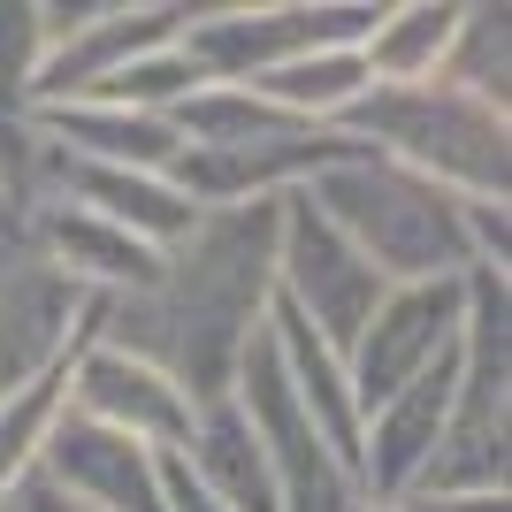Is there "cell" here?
Segmentation results:
<instances>
[{
    "label": "cell",
    "mask_w": 512,
    "mask_h": 512,
    "mask_svg": "<svg viewBox=\"0 0 512 512\" xmlns=\"http://www.w3.org/2000/svg\"><path fill=\"white\" fill-rule=\"evenodd\" d=\"M23 230L39 245V268H54L62 283H77L85 299H138V291L161 283V253H153V245L123 237L115 222L69 207V199H46Z\"/></svg>",
    "instance_id": "12"
},
{
    "label": "cell",
    "mask_w": 512,
    "mask_h": 512,
    "mask_svg": "<svg viewBox=\"0 0 512 512\" xmlns=\"http://www.w3.org/2000/svg\"><path fill=\"white\" fill-rule=\"evenodd\" d=\"M192 8H169V0H85V16L69 39H54L39 54V77H31V107H69L100 92L107 77H123L130 62H146L161 46H176Z\"/></svg>",
    "instance_id": "9"
},
{
    "label": "cell",
    "mask_w": 512,
    "mask_h": 512,
    "mask_svg": "<svg viewBox=\"0 0 512 512\" xmlns=\"http://www.w3.org/2000/svg\"><path fill=\"white\" fill-rule=\"evenodd\" d=\"M459 321H467V276L459 283H390L383 306L367 314V329L344 352V383L360 421L383 398H398L406 383H421L436 360L459 352Z\"/></svg>",
    "instance_id": "7"
},
{
    "label": "cell",
    "mask_w": 512,
    "mask_h": 512,
    "mask_svg": "<svg viewBox=\"0 0 512 512\" xmlns=\"http://www.w3.org/2000/svg\"><path fill=\"white\" fill-rule=\"evenodd\" d=\"M176 467L192 474L222 512H276L268 451H260V436L245 428V413H237L230 398H207V406L192 413V436L176 451Z\"/></svg>",
    "instance_id": "15"
},
{
    "label": "cell",
    "mask_w": 512,
    "mask_h": 512,
    "mask_svg": "<svg viewBox=\"0 0 512 512\" xmlns=\"http://www.w3.org/2000/svg\"><path fill=\"white\" fill-rule=\"evenodd\" d=\"M253 92H260L268 107H283L291 123H306V130H337L344 107L367 92V69H360V54H352V46H337V54H299V62H283V69H268V77H253Z\"/></svg>",
    "instance_id": "17"
},
{
    "label": "cell",
    "mask_w": 512,
    "mask_h": 512,
    "mask_svg": "<svg viewBox=\"0 0 512 512\" xmlns=\"http://www.w3.org/2000/svg\"><path fill=\"white\" fill-rule=\"evenodd\" d=\"M39 138L62 161H92V169H138V176H169L184 138L169 115H138V107H100V100H69V107H31Z\"/></svg>",
    "instance_id": "14"
},
{
    "label": "cell",
    "mask_w": 512,
    "mask_h": 512,
    "mask_svg": "<svg viewBox=\"0 0 512 512\" xmlns=\"http://www.w3.org/2000/svg\"><path fill=\"white\" fill-rule=\"evenodd\" d=\"M406 512H512V497H406Z\"/></svg>",
    "instance_id": "22"
},
{
    "label": "cell",
    "mask_w": 512,
    "mask_h": 512,
    "mask_svg": "<svg viewBox=\"0 0 512 512\" xmlns=\"http://www.w3.org/2000/svg\"><path fill=\"white\" fill-rule=\"evenodd\" d=\"M161 512H222L207 490H199L192 474L176 467V459H161Z\"/></svg>",
    "instance_id": "21"
},
{
    "label": "cell",
    "mask_w": 512,
    "mask_h": 512,
    "mask_svg": "<svg viewBox=\"0 0 512 512\" xmlns=\"http://www.w3.org/2000/svg\"><path fill=\"white\" fill-rule=\"evenodd\" d=\"M62 367H69V360H62ZM62 367H54V375H39V383H23L16 398H0V505L31 482L46 428L62 421Z\"/></svg>",
    "instance_id": "19"
},
{
    "label": "cell",
    "mask_w": 512,
    "mask_h": 512,
    "mask_svg": "<svg viewBox=\"0 0 512 512\" xmlns=\"http://www.w3.org/2000/svg\"><path fill=\"white\" fill-rule=\"evenodd\" d=\"M276 214L283 199L214 207L161 260V283L138 299H92V337L161 367L192 406L230 398L237 360L276 299Z\"/></svg>",
    "instance_id": "1"
},
{
    "label": "cell",
    "mask_w": 512,
    "mask_h": 512,
    "mask_svg": "<svg viewBox=\"0 0 512 512\" xmlns=\"http://www.w3.org/2000/svg\"><path fill=\"white\" fill-rule=\"evenodd\" d=\"M54 199H69V207L115 222L123 237L153 245L161 260L199 230V207H192V199L176 192L169 176H138V169H92V161H62V153H54Z\"/></svg>",
    "instance_id": "13"
},
{
    "label": "cell",
    "mask_w": 512,
    "mask_h": 512,
    "mask_svg": "<svg viewBox=\"0 0 512 512\" xmlns=\"http://www.w3.org/2000/svg\"><path fill=\"white\" fill-rule=\"evenodd\" d=\"M383 291L390 283L367 268L360 245H352L314 199L306 192L283 199V214H276V299L291 306L337 360L352 352V337L367 329V314L383 306Z\"/></svg>",
    "instance_id": "6"
},
{
    "label": "cell",
    "mask_w": 512,
    "mask_h": 512,
    "mask_svg": "<svg viewBox=\"0 0 512 512\" xmlns=\"http://www.w3.org/2000/svg\"><path fill=\"white\" fill-rule=\"evenodd\" d=\"M0 512H77V505H69V497H54V490H46V482H39V474H31V482H23V490L8 497V505H0Z\"/></svg>",
    "instance_id": "23"
},
{
    "label": "cell",
    "mask_w": 512,
    "mask_h": 512,
    "mask_svg": "<svg viewBox=\"0 0 512 512\" xmlns=\"http://www.w3.org/2000/svg\"><path fill=\"white\" fill-rule=\"evenodd\" d=\"M230 406L245 413V428H253L260 451H268V474H276V512H360V482H352V467L329 451V436L306 421L299 390H291V375H283V360H276L268 321L253 329L245 360H237Z\"/></svg>",
    "instance_id": "5"
},
{
    "label": "cell",
    "mask_w": 512,
    "mask_h": 512,
    "mask_svg": "<svg viewBox=\"0 0 512 512\" xmlns=\"http://www.w3.org/2000/svg\"><path fill=\"white\" fill-rule=\"evenodd\" d=\"M306 199L360 245V260L383 283H459L474 268L467 199L367 146H352L337 169H321Z\"/></svg>",
    "instance_id": "2"
},
{
    "label": "cell",
    "mask_w": 512,
    "mask_h": 512,
    "mask_svg": "<svg viewBox=\"0 0 512 512\" xmlns=\"http://www.w3.org/2000/svg\"><path fill=\"white\" fill-rule=\"evenodd\" d=\"M337 130L459 199H505L512 184V123L451 85H367Z\"/></svg>",
    "instance_id": "3"
},
{
    "label": "cell",
    "mask_w": 512,
    "mask_h": 512,
    "mask_svg": "<svg viewBox=\"0 0 512 512\" xmlns=\"http://www.w3.org/2000/svg\"><path fill=\"white\" fill-rule=\"evenodd\" d=\"M62 406L77 413V421H92V428H115L130 444H146L153 459H176L184 436H192V413H199L161 367L130 360V352H115V344H100V337H85L69 352Z\"/></svg>",
    "instance_id": "8"
},
{
    "label": "cell",
    "mask_w": 512,
    "mask_h": 512,
    "mask_svg": "<svg viewBox=\"0 0 512 512\" xmlns=\"http://www.w3.org/2000/svg\"><path fill=\"white\" fill-rule=\"evenodd\" d=\"M451 31H459V0H398V8H375L352 54H360L367 85H436Z\"/></svg>",
    "instance_id": "16"
},
{
    "label": "cell",
    "mask_w": 512,
    "mask_h": 512,
    "mask_svg": "<svg viewBox=\"0 0 512 512\" xmlns=\"http://www.w3.org/2000/svg\"><path fill=\"white\" fill-rule=\"evenodd\" d=\"M31 77H39V23L31 8H0V115H31Z\"/></svg>",
    "instance_id": "20"
},
{
    "label": "cell",
    "mask_w": 512,
    "mask_h": 512,
    "mask_svg": "<svg viewBox=\"0 0 512 512\" xmlns=\"http://www.w3.org/2000/svg\"><path fill=\"white\" fill-rule=\"evenodd\" d=\"M54 497L77 512H161V459L146 444H130L115 428H92L62 406V421L46 428L39 467H31Z\"/></svg>",
    "instance_id": "10"
},
{
    "label": "cell",
    "mask_w": 512,
    "mask_h": 512,
    "mask_svg": "<svg viewBox=\"0 0 512 512\" xmlns=\"http://www.w3.org/2000/svg\"><path fill=\"white\" fill-rule=\"evenodd\" d=\"M92 337V299L54 268H16L0 283V398H16L23 383H39Z\"/></svg>",
    "instance_id": "11"
},
{
    "label": "cell",
    "mask_w": 512,
    "mask_h": 512,
    "mask_svg": "<svg viewBox=\"0 0 512 512\" xmlns=\"http://www.w3.org/2000/svg\"><path fill=\"white\" fill-rule=\"evenodd\" d=\"M505 77H512V16L505 8H459V31H451V54L436 69V85L505 115V92H512Z\"/></svg>",
    "instance_id": "18"
},
{
    "label": "cell",
    "mask_w": 512,
    "mask_h": 512,
    "mask_svg": "<svg viewBox=\"0 0 512 512\" xmlns=\"http://www.w3.org/2000/svg\"><path fill=\"white\" fill-rule=\"evenodd\" d=\"M375 8L367 0H276V8H192L176 31V54L199 85H253L299 54L360 46Z\"/></svg>",
    "instance_id": "4"
}]
</instances>
